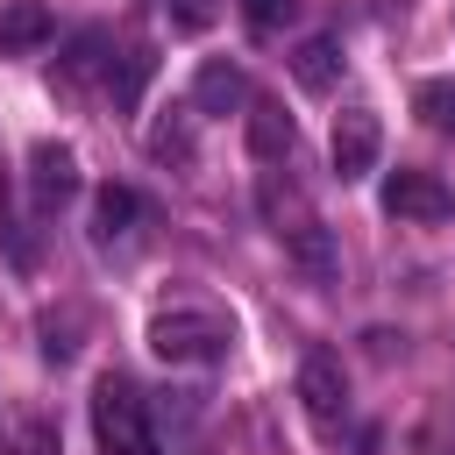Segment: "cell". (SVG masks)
Listing matches in <instances>:
<instances>
[{
    "instance_id": "obj_1",
    "label": "cell",
    "mask_w": 455,
    "mask_h": 455,
    "mask_svg": "<svg viewBox=\"0 0 455 455\" xmlns=\"http://www.w3.org/2000/svg\"><path fill=\"white\" fill-rule=\"evenodd\" d=\"M235 341V327L206 306H164L149 320V355H164L171 370H199V363H220Z\"/></svg>"
},
{
    "instance_id": "obj_4",
    "label": "cell",
    "mask_w": 455,
    "mask_h": 455,
    "mask_svg": "<svg viewBox=\"0 0 455 455\" xmlns=\"http://www.w3.org/2000/svg\"><path fill=\"white\" fill-rule=\"evenodd\" d=\"M384 213H398V220H448L455 213V192L434 178V171H391L384 178Z\"/></svg>"
},
{
    "instance_id": "obj_14",
    "label": "cell",
    "mask_w": 455,
    "mask_h": 455,
    "mask_svg": "<svg viewBox=\"0 0 455 455\" xmlns=\"http://www.w3.org/2000/svg\"><path fill=\"white\" fill-rule=\"evenodd\" d=\"M135 213H142V199H135L128 185H107V192H100V206H92V235H100V242H114V235H128V228H135Z\"/></svg>"
},
{
    "instance_id": "obj_15",
    "label": "cell",
    "mask_w": 455,
    "mask_h": 455,
    "mask_svg": "<svg viewBox=\"0 0 455 455\" xmlns=\"http://www.w3.org/2000/svg\"><path fill=\"white\" fill-rule=\"evenodd\" d=\"M412 107H419V121H427V128L455 135V78H427V85L412 92Z\"/></svg>"
},
{
    "instance_id": "obj_20",
    "label": "cell",
    "mask_w": 455,
    "mask_h": 455,
    "mask_svg": "<svg viewBox=\"0 0 455 455\" xmlns=\"http://www.w3.org/2000/svg\"><path fill=\"white\" fill-rule=\"evenodd\" d=\"M0 455H7V441H0Z\"/></svg>"
},
{
    "instance_id": "obj_2",
    "label": "cell",
    "mask_w": 455,
    "mask_h": 455,
    "mask_svg": "<svg viewBox=\"0 0 455 455\" xmlns=\"http://www.w3.org/2000/svg\"><path fill=\"white\" fill-rule=\"evenodd\" d=\"M92 434H100L107 455H156L149 405H142V391H135L128 377H114V370L92 384Z\"/></svg>"
},
{
    "instance_id": "obj_8",
    "label": "cell",
    "mask_w": 455,
    "mask_h": 455,
    "mask_svg": "<svg viewBox=\"0 0 455 455\" xmlns=\"http://www.w3.org/2000/svg\"><path fill=\"white\" fill-rule=\"evenodd\" d=\"M192 107H199V114H235V107H249V78H242V64L206 57L199 78H192Z\"/></svg>"
},
{
    "instance_id": "obj_17",
    "label": "cell",
    "mask_w": 455,
    "mask_h": 455,
    "mask_svg": "<svg viewBox=\"0 0 455 455\" xmlns=\"http://www.w3.org/2000/svg\"><path fill=\"white\" fill-rule=\"evenodd\" d=\"M164 14H171V28H178V36H206L220 7H213V0H164Z\"/></svg>"
},
{
    "instance_id": "obj_7",
    "label": "cell",
    "mask_w": 455,
    "mask_h": 455,
    "mask_svg": "<svg viewBox=\"0 0 455 455\" xmlns=\"http://www.w3.org/2000/svg\"><path fill=\"white\" fill-rule=\"evenodd\" d=\"M256 206H263V220H270V228H277L284 242H291L299 228H313V220H320V213L306 206V192H299V178H291L284 164H270V171L256 178Z\"/></svg>"
},
{
    "instance_id": "obj_9",
    "label": "cell",
    "mask_w": 455,
    "mask_h": 455,
    "mask_svg": "<svg viewBox=\"0 0 455 455\" xmlns=\"http://www.w3.org/2000/svg\"><path fill=\"white\" fill-rule=\"evenodd\" d=\"M291 142H299L291 114H284V107H270V100H249V156H256V164H284V156H291Z\"/></svg>"
},
{
    "instance_id": "obj_11",
    "label": "cell",
    "mask_w": 455,
    "mask_h": 455,
    "mask_svg": "<svg viewBox=\"0 0 455 455\" xmlns=\"http://www.w3.org/2000/svg\"><path fill=\"white\" fill-rule=\"evenodd\" d=\"M284 249H291V263H299V270H306L313 284H334V277H341V256H334V235H327L320 220H313V228H299V235H291Z\"/></svg>"
},
{
    "instance_id": "obj_16",
    "label": "cell",
    "mask_w": 455,
    "mask_h": 455,
    "mask_svg": "<svg viewBox=\"0 0 455 455\" xmlns=\"http://www.w3.org/2000/svg\"><path fill=\"white\" fill-rule=\"evenodd\" d=\"M100 57H107V36H92V28H85V36L71 43V57H64V85H85V78L100 71Z\"/></svg>"
},
{
    "instance_id": "obj_5",
    "label": "cell",
    "mask_w": 455,
    "mask_h": 455,
    "mask_svg": "<svg viewBox=\"0 0 455 455\" xmlns=\"http://www.w3.org/2000/svg\"><path fill=\"white\" fill-rule=\"evenodd\" d=\"M299 398H306V412H313L320 427H341V412H348V377H341V363H334L327 348H313V355L299 363Z\"/></svg>"
},
{
    "instance_id": "obj_3",
    "label": "cell",
    "mask_w": 455,
    "mask_h": 455,
    "mask_svg": "<svg viewBox=\"0 0 455 455\" xmlns=\"http://www.w3.org/2000/svg\"><path fill=\"white\" fill-rule=\"evenodd\" d=\"M377 149H384V121H377V107H341L334 114V135H327V156H334V178L341 185H355V178H370L377 171Z\"/></svg>"
},
{
    "instance_id": "obj_19",
    "label": "cell",
    "mask_w": 455,
    "mask_h": 455,
    "mask_svg": "<svg viewBox=\"0 0 455 455\" xmlns=\"http://www.w3.org/2000/svg\"><path fill=\"white\" fill-rule=\"evenodd\" d=\"M291 14H299V0H249V21H256L263 36H270V28H284Z\"/></svg>"
},
{
    "instance_id": "obj_6",
    "label": "cell",
    "mask_w": 455,
    "mask_h": 455,
    "mask_svg": "<svg viewBox=\"0 0 455 455\" xmlns=\"http://www.w3.org/2000/svg\"><path fill=\"white\" fill-rule=\"evenodd\" d=\"M28 192H36L43 213H57L64 199H78V156L64 142H36L28 149Z\"/></svg>"
},
{
    "instance_id": "obj_10",
    "label": "cell",
    "mask_w": 455,
    "mask_h": 455,
    "mask_svg": "<svg viewBox=\"0 0 455 455\" xmlns=\"http://www.w3.org/2000/svg\"><path fill=\"white\" fill-rule=\"evenodd\" d=\"M291 78H299L306 92H334V78H341V43H334V36H306L299 57H291Z\"/></svg>"
},
{
    "instance_id": "obj_18",
    "label": "cell",
    "mask_w": 455,
    "mask_h": 455,
    "mask_svg": "<svg viewBox=\"0 0 455 455\" xmlns=\"http://www.w3.org/2000/svg\"><path fill=\"white\" fill-rule=\"evenodd\" d=\"M7 448H14V455H64V448H57V427H50V419H21Z\"/></svg>"
},
{
    "instance_id": "obj_12",
    "label": "cell",
    "mask_w": 455,
    "mask_h": 455,
    "mask_svg": "<svg viewBox=\"0 0 455 455\" xmlns=\"http://www.w3.org/2000/svg\"><path fill=\"white\" fill-rule=\"evenodd\" d=\"M43 36H50L43 0H0V50H36Z\"/></svg>"
},
{
    "instance_id": "obj_13",
    "label": "cell",
    "mask_w": 455,
    "mask_h": 455,
    "mask_svg": "<svg viewBox=\"0 0 455 455\" xmlns=\"http://www.w3.org/2000/svg\"><path fill=\"white\" fill-rule=\"evenodd\" d=\"M192 121H199V107H164V121L149 128V156L156 164H192Z\"/></svg>"
}]
</instances>
